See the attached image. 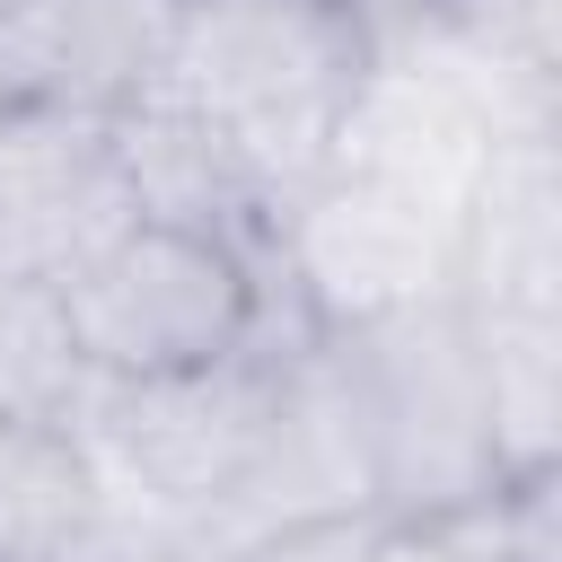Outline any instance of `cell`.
Listing matches in <instances>:
<instances>
[{
  "label": "cell",
  "mask_w": 562,
  "mask_h": 562,
  "mask_svg": "<svg viewBox=\"0 0 562 562\" xmlns=\"http://www.w3.org/2000/svg\"><path fill=\"white\" fill-rule=\"evenodd\" d=\"M369 70V0H176L149 97L176 105L202 140H220L281 228V211L325 176Z\"/></svg>",
  "instance_id": "1"
},
{
  "label": "cell",
  "mask_w": 562,
  "mask_h": 562,
  "mask_svg": "<svg viewBox=\"0 0 562 562\" xmlns=\"http://www.w3.org/2000/svg\"><path fill=\"white\" fill-rule=\"evenodd\" d=\"M325 369L342 386L369 509L386 527H430L518 483L501 457L492 378L457 290H430L360 325H325Z\"/></svg>",
  "instance_id": "2"
},
{
  "label": "cell",
  "mask_w": 562,
  "mask_h": 562,
  "mask_svg": "<svg viewBox=\"0 0 562 562\" xmlns=\"http://www.w3.org/2000/svg\"><path fill=\"white\" fill-rule=\"evenodd\" d=\"M272 299V263L184 228V220H132L88 272L61 281V325L88 378H167L237 351Z\"/></svg>",
  "instance_id": "3"
},
{
  "label": "cell",
  "mask_w": 562,
  "mask_h": 562,
  "mask_svg": "<svg viewBox=\"0 0 562 562\" xmlns=\"http://www.w3.org/2000/svg\"><path fill=\"white\" fill-rule=\"evenodd\" d=\"M140 220L114 114L0 105V281L61 290Z\"/></svg>",
  "instance_id": "4"
},
{
  "label": "cell",
  "mask_w": 562,
  "mask_h": 562,
  "mask_svg": "<svg viewBox=\"0 0 562 562\" xmlns=\"http://www.w3.org/2000/svg\"><path fill=\"white\" fill-rule=\"evenodd\" d=\"M176 0H0V105L123 114L158 88Z\"/></svg>",
  "instance_id": "5"
},
{
  "label": "cell",
  "mask_w": 562,
  "mask_h": 562,
  "mask_svg": "<svg viewBox=\"0 0 562 562\" xmlns=\"http://www.w3.org/2000/svg\"><path fill=\"white\" fill-rule=\"evenodd\" d=\"M114 501L53 413H0V562H97Z\"/></svg>",
  "instance_id": "6"
},
{
  "label": "cell",
  "mask_w": 562,
  "mask_h": 562,
  "mask_svg": "<svg viewBox=\"0 0 562 562\" xmlns=\"http://www.w3.org/2000/svg\"><path fill=\"white\" fill-rule=\"evenodd\" d=\"M79 386H88V369L70 351L61 290L0 281V413H53V422H70Z\"/></svg>",
  "instance_id": "7"
},
{
  "label": "cell",
  "mask_w": 562,
  "mask_h": 562,
  "mask_svg": "<svg viewBox=\"0 0 562 562\" xmlns=\"http://www.w3.org/2000/svg\"><path fill=\"white\" fill-rule=\"evenodd\" d=\"M386 536L395 527L378 509H307V518H281V527H255L220 562H386Z\"/></svg>",
  "instance_id": "8"
},
{
  "label": "cell",
  "mask_w": 562,
  "mask_h": 562,
  "mask_svg": "<svg viewBox=\"0 0 562 562\" xmlns=\"http://www.w3.org/2000/svg\"><path fill=\"white\" fill-rule=\"evenodd\" d=\"M430 9H492V0H430Z\"/></svg>",
  "instance_id": "9"
}]
</instances>
